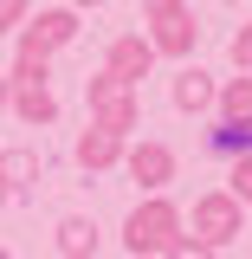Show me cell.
I'll list each match as a JSON object with an SVG mask.
<instances>
[{"instance_id": "cell-7", "label": "cell", "mask_w": 252, "mask_h": 259, "mask_svg": "<svg viewBox=\"0 0 252 259\" xmlns=\"http://www.w3.org/2000/svg\"><path fill=\"white\" fill-rule=\"evenodd\" d=\"M142 39L156 46V59H194V46H200V20L181 7V13H162V20H149V32H142Z\"/></svg>"}, {"instance_id": "cell-8", "label": "cell", "mask_w": 252, "mask_h": 259, "mask_svg": "<svg viewBox=\"0 0 252 259\" xmlns=\"http://www.w3.org/2000/svg\"><path fill=\"white\" fill-rule=\"evenodd\" d=\"M104 71H117V78H129V84H142V78L156 71V46H149L142 32H117L110 52H104Z\"/></svg>"}, {"instance_id": "cell-2", "label": "cell", "mask_w": 252, "mask_h": 259, "mask_svg": "<svg viewBox=\"0 0 252 259\" xmlns=\"http://www.w3.org/2000/svg\"><path fill=\"white\" fill-rule=\"evenodd\" d=\"M181 233L220 253V246H233V240L246 233V207L226 188H207V194H194V214H181Z\"/></svg>"}, {"instance_id": "cell-14", "label": "cell", "mask_w": 252, "mask_h": 259, "mask_svg": "<svg viewBox=\"0 0 252 259\" xmlns=\"http://www.w3.org/2000/svg\"><path fill=\"white\" fill-rule=\"evenodd\" d=\"M207 143H214L220 156H252V123H226L220 117V130H214Z\"/></svg>"}, {"instance_id": "cell-15", "label": "cell", "mask_w": 252, "mask_h": 259, "mask_svg": "<svg viewBox=\"0 0 252 259\" xmlns=\"http://www.w3.org/2000/svg\"><path fill=\"white\" fill-rule=\"evenodd\" d=\"M226 194H233L239 207H252V156H233V168H226Z\"/></svg>"}, {"instance_id": "cell-9", "label": "cell", "mask_w": 252, "mask_h": 259, "mask_svg": "<svg viewBox=\"0 0 252 259\" xmlns=\"http://www.w3.org/2000/svg\"><path fill=\"white\" fill-rule=\"evenodd\" d=\"M123 143L129 136H117V130H84V136H78V143H71V156H78V168H84V175H104V168H117V162H123Z\"/></svg>"}, {"instance_id": "cell-16", "label": "cell", "mask_w": 252, "mask_h": 259, "mask_svg": "<svg viewBox=\"0 0 252 259\" xmlns=\"http://www.w3.org/2000/svg\"><path fill=\"white\" fill-rule=\"evenodd\" d=\"M226 59L239 65V71H252V20H246L239 32H233V39H226Z\"/></svg>"}, {"instance_id": "cell-6", "label": "cell", "mask_w": 252, "mask_h": 259, "mask_svg": "<svg viewBox=\"0 0 252 259\" xmlns=\"http://www.w3.org/2000/svg\"><path fill=\"white\" fill-rule=\"evenodd\" d=\"M168 97H175V110H181V117H207V110H214V97H220V78H214L207 65L181 59V71H175Z\"/></svg>"}, {"instance_id": "cell-10", "label": "cell", "mask_w": 252, "mask_h": 259, "mask_svg": "<svg viewBox=\"0 0 252 259\" xmlns=\"http://www.w3.org/2000/svg\"><path fill=\"white\" fill-rule=\"evenodd\" d=\"M7 110H13L20 123H32V130L59 123V97H52V84H45V78H32V84H13V97H7Z\"/></svg>"}, {"instance_id": "cell-5", "label": "cell", "mask_w": 252, "mask_h": 259, "mask_svg": "<svg viewBox=\"0 0 252 259\" xmlns=\"http://www.w3.org/2000/svg\"><path fill=\"white\" fill-rule=\"evenodd\" d=\"M123 168H129V182H136L142 194H162L168 182H175V168H181V162H175L168 143L142 136V143H123Z\"/></svg>"}, {"instance_id": "cell-17", "label": "cell", "mask_w": 252, "mask_h": 259, "mask_svg": "<svg viewBox=\"0 0 252 259\" xmlns=\"http://www.w3.org/2000/svg\"><path fill=\"white\" fill-rule=\"evenodd\" d=\"M26 13H32V0H0V32H20Z\"/></svg>"}, {"instance_id": "cell-22", "label": "cell", "mask_w": 252, "mask_h": 259, "mask_svg": "<svg viewBox=\"0 0 252 259\" xmlns=\"http://www.w3.org/2000/svg\"><path fill=\"white\" fill-rule=\"evenodd\" d=\"M7 201H13V194H7V188H0V214H7Z\"/></svg>"}, {"instance_id": "cell-11", "label": "cell", "mask_w": 252, "mask_h": 259, "mask_svg": "<svg viewBox=\"0 0 252 259\" xmlns=\"http://www.w3.org/2000/svg\"><path fill=\"white\" fill-rule=\"evenodd\" d=\"M52 240H59V259H91L104 233H97V221H91V214H65Z\"/></svg>"}, {"instance_id": "cell-23", "label": "cell", "mask_w": 252, "mask_h": 259, "mask_svg": "<svg viewBox=\"0 0 252 259\" xmlns=\"http://www.w3.org/2000/svg\"><path fill=\"white\" fill-rule=\"evenodd\" d=\"M226 7H239V0H226Z\"/></svg>"}, {"instance_id": "cell-24", "label": "cell", "mask_w": 252, "mask_h": 259, "mask_svg": "<svg viewBox=\"0 0 252 259\" xmlns=\"http://www.w3.org/2000/svg\"><path fill=\"white\" fill-rule=\"evenodd\" d=\"M0 259H7V253H0Z\"/></svg>"}, {"instance_id": "cell-1", "label": "cell", "mask_w": 252, "mask_h": 259, "mask_svg": "<svg viewBox=\"0 0 252 259\" xmlns=\"http://www.w3.org/2000/svg\"><path fill=\"white\" fill-rule=\"evenodd\" d=\"M175 240H181V207H175L168 194H142V201L129 207V221H123V246L136 259H162Z\"/></svg>"}, {"instance_id": "cell-13", "label": "cell", "mask_w": 252, "mask_h": 259, "mask_svg": "<svg viewBox=\"0 0 252 259\" xmlns=\"http://www.w3.org/2000/svg\"><path fill=\"white\" fill-rule=\"evenodd\" d=\"M214 110H220L226 123H252V71L226 78V84H220V97H214Z\"/></svg>"}, {"instance_id": "cell-3", "label": "cell", "mask_w": 252, "mask_h": 259, "mask_svg": "<svg viewBox=\"0 0 252 259\" xmlns=\"http://www.w3.org/2000/svg\"><path fill=\"white\" fill-rule=\"evenodd\" d=\"M71 39H78V7H39V13H26L20 32H13V59L52 65V52H65Z\"/></svg>"}, {"instance_id": "cell-4", "label": "cell", "mask_w": 252, "mask_h": 259, "mask_svg": "<svg viewBox=\"0 0 252 259\" xmlns=\"http://www.w3.org/2000/svg\"><path fill=\"white\" fill-rule=\"evenodd\" d=\"M84 104H91V123H97V130H117V136H129V130H136V117H142L136 84H129V78H117V71L84 78Z\"/></svg>"}, {"instance_id": "cell-12", "label": "cell", "mask_w": 252, "mask_h": 259, "mask_svg": "<svg viewBox=\"0 0 252 259\" xmlns=\"http://www.w3.org/2000/svg\"><path fill=\"white\" fill-rule=\"evenodd\" d=\"M32 182H39V149H0V188L26 194Z\"/></svg>"}, {"instance_id": "cell-20", "label": "cell", "mask_w": 252, "mask_h": 259, "mask_svg": "<svg viewBox=\"0 0 252 259\" xmlns=\"http://www.w3.org/2000/svg\"><path fill=\"white\" fill-rule=\"evenodd\" d=\"M7 97H13V78H7V71H0V110H7Z\"/></svg>"}, {"instance_id": "cell-21", "label": "cell", "mask_w": 252, "mask_h": 259, "mask_svg": "<svg viewBox=\"0 0 252 259\" xmlns=\"http://www.w3.org/2000/svg\"><path fill=\"white\" fill-rule=\"evenodd\" d=\"M71 7H78V13H84V7H104V0H71Z\"/></svg>"}, {"instance_id": "cell-18", "label": "cell", "mask_w": 252, "mask_h": 259, "mask_svg": "<svg viewBox=\"0 0 252 259\" xmlns=\"http://www.w3.org/2000/svg\"><path fill=\"white\" fill-rule=\"evenodd\" d=\"M162 259H214V246H200V240H188V233H181V240H175Z\"/></svg>"}, {"instance_id": "cell-19", "label": "cell", "mask_w": 252, "mask_h": 259, "mask_svg": "<svg viewBox=\"0 0 252 259\" xmlns=\"http://www.w3.org/2000/svg\"><path fill=\"white\" fill-rule=\"evenodd\" d=\"M162 13H181V0H142V20H162Z\"/></svg>"}]
</instances>
